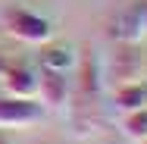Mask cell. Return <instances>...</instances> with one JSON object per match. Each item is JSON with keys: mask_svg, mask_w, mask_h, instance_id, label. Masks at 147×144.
<instances>
[{"mask_svg": "<svg viewBox=\"0 0 147 144\" xmlns=\"http://www.w3.org/2000/svg\"><path fill=\"white\" fill-rule=\"evenodd\" d=\"M44 110L38 100H22V97H9L0 94V128H31L38 122H44Z\"/></svg>", "mask_w": 147, "mask_h": 144, "instance_id": "7", "label": "cell"}, {"mask_svg": "<svg viewBox=\"0 0 147 144\" xmlns=\"http://www.w3.org/2000/svg\"><path fill=\"white\" fill-rule=\"evenodd\" d=\"M110 107L119 116L131 113V110H144L147 107V78H135V82L116 85L110 91Z\"/></svg>", "mask_w": 147, "mask_h": 144, "instance_id": "8", "label": "cell"}, {"mask_svg": "<svg viewBox=\"0 0 147 144\" xmlns=\"http://www.w3.org/2000/svg\"><path fill=\"white\" fill-rule=\"evenodd\" d=\"M141 144H147V141H141Z\"/></svg>", "mask_w": 147, "mask_h": 144, "instance_id": "13", "label": "cell"}, {"mask_svg": "<svg viewBox=\"0 0 147 144\" xmlns=\"http://www.w3.org/2000/svg\"><path fill=\"white\" fill-rule=\"evenodd\" d=\"M0 144H13V141H9V138H6V135H3V132H0Z\"/></svg>", "mask_w": 147, "mask_h": 144, "instance_id": "12", "label": "cell"}, {"mask_svg": "<svg viewBox=\"0 0 147 144\" xmlns=\"http://www.w3.org/2000/svg\"><path fill=\"white\" fill-rule=\"evenodd\" d=\"M34 85H38V78H34V69L28 63L0 57V88H3V94L34 100Z\"/></svg>", "mask_w": 147, "mask_h": 144, "instance_id": "6", "label": "cell"}, {"mask_svg": "<svg viewBox=\"0 0 147 144\" xmlns=\"http://www.w3.org/2000/svg\"><path fill=\"white\" fill-rule=\"evenodd\" d=\"M141 16H144V31H147V0H141Z\"/></svg>", "mask_w": 147, "mask_h": 144, "instance_id": "11", "label": "cell"}, {"mask_svg": "<svg viewBox=\"0 0 147 144\" xmlns=\"http://www.w3.org/2000/svg\"><path fill=\"white\" fill-rule=\"evenodd\" d=\"M0 28L22 44H47L53 38L50 19H44L41 13L25 9V6H3L0 9Z\"/></svg>", "mask_w": 147, "mask_h": 144, "instance_id": "2", "label": "cell"}, {"mask_svg": "<svg viewBox=\"0 0 147 144\" xmlns=\"http://www.w3.org/2000/svg\"><path fill=\"white\" fill-rule=\"evenodd\" d=\"M119 132H122V138H128L131 144L147 141V107H144V110L122 113V116H119Z\"/></svg>", "mask_w": 147, "mask_h": 144, "instance_id": "10", "label": "cell"}, {"mask_svg": "<svg viewBox=\"0 0 147 144\" xmlns=\"http://www.w3.org/2000/svg\"><path fill=\"white\" fill-rule=\"evenodd\" d=\"M144 72V57L138 53V44H116L110 57H100V75L103 85H125L141 78Z\"/></svg>", "mask_w": 147, "mask_h": 144, "instance_id": "3", "label": "cell"}, {"mask_svg": "<svg viewBox=\"0 0 147 144\" xmlns=\"http://www.w3.org/2000/svg\"><path fill=\"white\" fill-rule=\"evenodd\" d=\"M75 63H78V53L72 47H44L38 53V69H50V72L72 75L75 72Z\"/></svg>", "mask_w": 147, "mask_h": 144, "instance_id": "9", "label": "cell"}, {"mask_svg": "<svg viewBox=\"0 0 147 144\" xmlns=\"http://www.w3.org/2000/svg\"><path fill=\"white\" fill-rule=\"evenodd\" d=\"M144 16H141V0H131L119 9L107 25V38L113 44H141L144 41Z\"/></svg>", "mask_w": 147, "mask_h": 144, "instance_id": "5", "label": "cell"}, {"mask_svg": "<svg viewBox=\"0 0 147 144\" xmlns=\"http://www.w3.org/2000/svg\"><path fill=\"white\" fill-rule=\"evenodd\" d=\"M34 100L41 103L44 113H63L66 100H69V88H72V75L66 72H50V69H34Z\"/></svg>", "mask_w": 147, "mask_h": 144, "instance_id": "4", "label": "cell"}, {"mask_svg": "<svg viewBox=\"0 0 147 144\" xmlns=\"http://www.w3.org/2000/svg\"><path fill=\"white\" fill-rule=\"evenodd\" d=\"M72 88H69V100H66V110L69 116V128L75 138H91L100 132L103 125V75H100V57L97 50H82L78 63H75V72H72Z\"/></svg>", "mask_w": 147, "mask_h": 144, "instance_id": "1", "label": "cell"}]
</instances>
